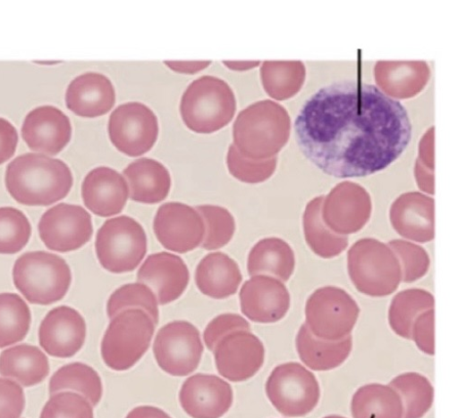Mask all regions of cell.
Returning <instances> with one entry per match:
<instances>
[{"mask_svg": "<svg viewBox=\"0 0 458 418\" xmlns=\"http://www.w3.org/2000/svg\"><path fill=\"white\" fill-rule=\"evenodd\" d=\"M302 154L325 174L364 178L385 171L405 151L412 128L403 104L353 79L330 83L302 105L294 122Z\"/></svg>", "mask_w": 458, "mask_h": 418, "instance_id": "1", "label": "cell"}, {"mask_svg": "<svg viewBox=\"0 0 458 418\" xmlns=\"http://www.w3.org/2000/svg\"><path fill=\"white\" fill-rule=\"evenodd\" d=\"M5 183L7 190L18 203L46 206L67 196L73 178L69 166L62 160L25 154L8 165Z\"/></svg>", "mask_w": 458, "mask_h": 418, "instance_id": "2", "label": "cell"}, {"mask_svg": "<svg viewBox=\"0 0 458 418\" xmlns=\"http://www.w3.org/2000/svg\"><path fill=\"white\" fill-rule=\"evenodd\" d=\"M186 127L197 134H213L229 124L236 100L228 83L217 77L202 76L191 83L181 101Z\"/></svg>", "mask_w": 458, "mask_h": 418, "instance_id": "3", "label": "cell"}, {"mask_svg": "<svg viewBox=\"0 0 458 418\" xmlns=\"http://www.w3.org/2000/svg\"><path fill=\"white\" fill-rule=\"evenodd\" d=\"M348 272L362 295L389 297L402 282V268L393 249L376 238H361L348 253Z\"/></svg>", "mask_w": 458, "mask_h": 418, "instance_id": "4", "label": "cell"}, {"mask_svg": "<svg viewBox=\"0 0 458 418\" xmlns=\"http://www.w3.org/2000/svg\"><path fill=\"white\" fill-rule=\"evenodd\" d=\"M15 287L32 305H50L67 295L72 272L67 263L46 252L28 253L21 256L13 268Z\"/></svg>", "mask_w": 458, "mask_h": 418, "instance_id": "5", "label": "cell"}, {"mask_svg": "<svg viewBox=\"0 0 458 418\" xmlns=\"http://www.w3.org/2000/svg\"><path fill=\"white\" fill-rule=\"evenodd\" d=\"M111 320L101 344L102 357L109 368L126 371L147 353L157 325L138 308L123 310Z\"/></svg>", "mask_w": 458, "mask_h": 418, "instance_id": "6", "label": "cell"}, {"mask_svg": "<svg viewBox=\"0 0 458 418\" xmlns=\"http://www.w3.org/2000/svg\"><path fill=\"white\" fill-rule=\"evenodd\" d=\"M98 261L112 273L136 270L148 252L143 227L134 219L121 216L108 220L98 230L96 241Z\"/></svg>", "mask_w": 458, "mask_h": 418, "instance_id": "7", "label": "cell"}, {"mask_svg": "<svg viewBox=\"0 0 458 418\" xmlns=\"http://www.w3.org/2000/svg\"><path fill=\"white\" fill-rule=\"evenodd\" d=\"M306 324L318 339L341 341L351 336L360 307L346 290L327 286L313 292L306 305Z\"/></svg>", "mask_w": 458, "mask_h": 418, "instance_id": "8", "label": "cell"}, {"mask_svg": "<svg viewBox=\"0 0 458 418\" xmlns=\"http://www.w3.org/2000/svg\"><path fill=\"white\" fill-rule=\"evenodd\" d=\"M266 392L276 409L288 417L309 414L320 399L316 376L299 363L276 366L267 380Z\"/></svg>", "mask_w": 458, "mask_h": 418, "instance_id": "9", "label": "cell"}, {"mask_svg": "<svg viewBox=\"0 0 458 418\" xmlns=\"http://www.w3.org/2000/svg\"><path fill=\"white\" fill-rule=\"evenodd\" d=\"M203 350L199 330L185 321L163 326L153 346L159 367L174 376H186L193 372L199 367Z\"/></svg>", "mask_w": 458, "mask_h": 418, "instance_id": "10", "label": "cell"}, {"mask_svg": "<svg viewBox=\"0 0 458 418\" xmlns=\"http://www.w3.org/2000/svg\"><path fill=\"white\" fill-rule=\"evenodd\" d=\"M108 134L118 151L131 157L140 156L149 152L157 142V118L143 104H123L110 115Z\"/></svg>", "mask_w": 458, "mask_h": 418, "instance_id": "11", "label": "cell"}, {"mask_svg": "<svg viewBox=\"0 0 458 418\" xmlns=\"http://www.w3.org/2000/svg\"><path fill=\"white\" fill-rule=\"evenodd\" d=\"M93 232L91 215L77 205L59 204L50 208L38 223L41 240L49 249L62 254L85 246Z\"/></svg>", "mask_w": 458, "mask_h": 418, "instance_id": "12", "label": "cell"}, {"mask_svg": "<svg viewBox=\"0 0 458 418\" xmlns=\"http://www.w3.org/2000/svg\"><path fill=\"white\" fill-rule=\"evenodd\" d=\"M214 353L219 373L234 383L252 379L262 368L266 357L261 340L251 330H245L228 333Z\"/></svg>", "mask_w": 458, "mask_h": 418, "instance_id": "13", "label": "cell"}, {"mask_svg": "<svg viewBox=\"0 0 458 418\" xmlns=\"http://www.w3.org/2000/svg\"><path fill=\"white\" fill-rule=\"evenodd\" d=\"M154 230L164 247L182 255L198 247L205 234L204 222L196 209L177 202L159 206Z\"/></svg>", "mask_w": 458, "mask_h": 418, "instance_id": "14", "label": "cell"}, {"mask_svg": "<svg viewBox=\"0 0 458 418\" xmlns=\"http://www.w3.org/2000/svg\"><path fill=\"white\" fill-rule=\"evenodd\" d=\"M242 313L252 322L274 323L289 311L291 298L284 284L271 276L256 275L240 291Z\"/></svg>", "mask_w": 458, "mask_h": 418, "instance_id": "15", "label": "cell"}, {"mask_svg": "<svg viewBox=\"0 0 458 418\" xmlns=\"http://www.w3.org/2000/svg\"><path fill=\"white\" fill-rule=\"evenodd\" d=\"M86 339L85 319L68 306L56 307L49 312L38 330L41 348L58 358L75 355L85 345Z\"/></svg>", "mask_w": 458, "mask_h": 418, "instance_id": "16", "label": "cell"}, {"mask_svg": "<svg viewBox=\"0 0 458 418\" xmlns=\"http://www.w3.org/2000/svg\"><path fill=\"white\" fill-rule=\"evenodd\" d=\"M180 402L192 418H221L233 405V392L219 376L198 373L182 385Z\"/></svg>", "mask_w": 458, "mask_h": 418, "instance_id": "17", "label": "cell"}, {"mask_svg": "<svg viewBox=\"0 0 458 418\" xmlns=\"http://www.w3.org/2000/svg\"><path fill=\"white\" fill-rule=\"evenodd\" d=\"M72 124L67 115L54 106L32 110L22 125V138L35 152L55 155L72 138Z\"/></svg>", "mask_w": 458, "mask_h": 418, "instance_id": "18", "label": "cell"}, {"mask_svg": "<svg viewBox=\"0 0 458 418\" xmlns=\"http://www.w3.org/2000/svg\"><path fill=\"white\" fill-rule=\"evenodd\" d=\"M137 278L155 292L160 305H165L183 295L189 285L190 272L181 257L159 253L148 257Z\"/></svg>", "mask_w": 458, "mask_h": 418, "instance_id": "19", "label": "cell"}, {"mask_svg": "<svg viewBox=\"0 0 458 418\" xmlns=\"http://www.w3.org/2000/svg\"><path fill=\"white\" fill-rule=\"evenodd\" d=\"M83 203L97 216L108 218L123 212L130 196L126 180L106 166L93 170L81 186Z\"/></svg>", "mask_w": 458, "mask_h": 418, "instance_id": "20", "label": "cell"}, {"mask_svg": "<svg viewBox=\"0 0 458 418\" xmlns=\"http://www.w3.org/2000/svg\"><path fill=\"white\" fill-rule=\"evenodd\" d=\"M67 108L78 116L96 118L106 114L115 104V91L104 74L87 72L75 78L67 88Z\"/></svg>", "mask_w": 458, "mask_h": 418, "instance_id": "21", "label": "cell"}, {"mask_svg": "<svg viewBox=\"0 0 458 418\" xmlns=\"http://www.w3.org/2000/svg\"><path fill=\"white\" fill-rule=\"evenodd\" d=\"M391 224L403 238L428 243L435 238V213L432 201L419 197L402 198L391 211Z\"/></svg>", "mask_w": 458, "mask_h": 418, "instance_id": "22", "label": "cell"}, {"mask_svg": "<svg viewBox=\"0 0 458 418\" xmlns=\"http://www.w3.org/2000/svg\"><path fill=\"white\" fill-rule=\"evenodd\" d=\"M242 280L238 264L222 253L208 255L195 272V281L201 294L214 299L234 296Z\"/></svg>", "mask_w": 458, "mask_h": 418, "instance_id": "23", "label": "cell"}, {"mask_svg": "<svg viewBox=\"0 0 458 418\" xmlns=\"http://www.w3.org/2000/svg\"><path fill=\"white\" fill-rule=\"evenodd\" d=\"M123 174L130 185V196L136 202L157 204L170 194L171 174L161 163L154 159H138Z\"/></svg>", "mask_w": 458, "mask_h": 418, "instance_id": "24", "label": "cell"}, {"mask_svg": "<svg viewBox=\"0 0 458 418\" xmlns=\"http://www.w3.org/2000/svg\"><path fill=\"white\" fill-rule=\"evenodd\" d=\"M300 358L310 369L329 371L341 366L352 350V336L341 341H327L318 339L304 323L296 339Z\"/></svg>", "mask_w": 458, "mask_h": 418, "instance_id": "25", "label": "cell"}, {"mask_svg": "<svg viewBox=\"0 0 458 418\" xmlns=\"http://www.w3.org/2000/svg\"><path fill=\"white\" fill-rule=\"evenodd\" d=\"M296 259L293 247L278 238H267L254 246L248 256L250 275H267L286 282L295 271Z\"/></svg>", "mask_w": 458, "mask_h": 418, "instance_id": "26", "label": "cell"}, {"mask_svg": "<svg viewBox=\"0 0 458 418\" xmlns=\"http://www.w3.org/2000/svg\"><path fill=\"white\" fill-rule=\"evenodd\" d=\"M49 372L48 357L36 347L17 346L0 355V374L15 380L25 388L43 382Z\"/></svg>", "mask_w": 458, "mask_h": 418, "instance_id": "27", "label": "cell"}, {"mask_svg": "<svg viewBox=\"0 0 458 418\" xmlns=\"http://www.w3.org/2000/svg\"><path fill=\"white\" fill-rule=\"evenodd\" d=\"M353 418H403V406L390 386L369 384L357 390L352 401Z\"/></svg>", "mask_w": 458, "mask_h": 418, "instance_id": "28", "label": "cell"}, {"mask_svg": "<svg viewBox=\"0 0 458 418\" xmlns=\"http://www.w3.org/2000/svg\"><path fill=\"white\" fill-rule=\"evenodd\" d=\"M435 307V298L429 291L409 288L399 292L389 309V323L398 337L411 340V327L421 314Z\"/></svg>", "mask_w": 458, "mask_h": 418, "instance_id": "29", "label": "cell"}, {"mask_svg": "<svg viewBox=\"0 0 458 418\" xmlns=\"http://www.w3.org/2000/svg\"><path fill=\"white\" fill-rule=\"evenodd\" d=\"M318 201L307 208L303 218L305 239L312 252L326 260L340 256L349 247V237L330 230L323 222Z\"/></svg>", "mask_w": 458, "mask_h": 418, "instance_id": "30", "label": "cell"}, {"mask_svg": "<svg viewBox=\"0 0 458 418\" xmlns=\"http://www.w3.org/2000/svg\"><path fill=\"white\" fill-rule=\"evenodd\" d=\"M50 394L72 390L79 392L97 406L103 396L99 374L91 366L72 363L60 368L50 380Z\"/></svg>", "mask_w": 458, "mask_h": 418, "instance_id": "31", "label": "cell"}, {"mask_svg": "<svg viewBox=\"0 0 458 418\" xmlns=\"http://www.w3.org/2000/svg\"><path fill=\"white\" fill-rule=\"evenodd\" d=\"M390 387L398 393L402 399L403 418H422L433 405V386L420 373L400 374L392 380Z\"/></svg>", "mask_w": 458, "mask_h": 418, "instance_id": "32", "label": "cell"}, {"mask_svg": "<svg viewBox=\"0 0 458 418\" xmlns=\"http://www.w3.org/2000/svg\"><path fill=\"white\" fill-rule=\"evenodd\" d=\"M30 323V310L21 297L15 294L0 295V348L23 341Z\"/></svg>", "mask_w": 458, "mask_h": 418, "instance_id": "33", "label": "cell"}, {"mask_svg": "<svg viewBox=\"0 0 458 418\" xmlns=\"http://www.w3.org/2000/svg\"><path fill=\"white\" fill-rule=\"evenodd\" d=\"M106 308L110 319L123 310L138 308L145 311L156 325L158 323L157 297L152 289L142 283H130L116 289L110 297Z\"/></svg>", "mask_w": 458, "mask_h": 418, "instance_id": "34", "label": "cell"}, {"mask_svg": "<svg viewBox=\"0 0 458 418\" xmlns=\"http://www.w3.org/2000/svg\"><path fill=\"white\" fill-rule=\"evenodd\" d=\"M205 227L201 247L206 250H215L227 245L235 232V222L226 208L204 205L195 207Z\"/></svg>", "mask_w": 458, "mask_h": 418, "instance_id": "35", "label": "cell"}, {"mask_svg": "<svg viewBox=\"0 0 458 418\" xmlns=\"http://www.w3.org/2000/svg\"><path fill=\"white\" fill-rule=\"evenodd\" d=\"M31 226L19 209L0 207V255H16L28 244Z\"/></svg>", "mask_w": 458, "mask_h": 418, "instance_id": "36", "label": "cell"}, {"mask_svg": "<svg viewBox=\"0 0 458 418\" xmlns=\"http://www.w3.org/2000/svg\"><path fill=\"white\" fill-rule=\"evenodd\" d=\"M399 260L402 280L411 283L425 277L430 268V258L427 250L404 239H394L388 243Z\"/></svg>", "mask_w": 458, "mask_h": 418, "instance_id": "37", "label": "cell"}, {"mask_svg": "<svg viewBox=\"0 0 458 418\" xmlns=\"http://www.w3.org/2000/svg\"><path fill=\"white\" fill-rule=\"evenodd\" d=\"M39 418H94L89 401L73 392H60L51 397Z\"/></svg>", "mask_w": 458, "mask_h": 418, "instance_id": "38", "label": "cell"}, {"mask_svg": "<svg viewBox=\"0 0 458 418\" xmlns=\"http://www.w3.org/2000/svg\"><path fill=\"white\" fill-rule=\"evenodd\" d=\"M227 165L231 175L244 183H259L270 177L272 163H257L243 156L233 144L227 154Z\"/></svg>", "mask_w": 458, "mask_h": 418, "instance_id": "39", "label": "cell"}, {"mask_svg": "<svg viewBox=\"0 0 458 418\" xmlns=\"http://www.w3.org/2000/svg\"><path fill=\"white\" fill-rule=\"evenodd\" d=\"M238 330H251V327L239 314H225L219 315L208 324L204 330L203 339L207 348L214 352L223 338L227 336L228 333Z\"/></svg>", "mask_w": 458, "mask_h": 418, "instance_id": "40", "label": "cell"}, {"mask_svg": "<svg viewBox=\"0 0 458 418\" xmlns=\"http://www.w3.org/2000/svg\"><path fill=\"white\" fill-rule=\"evenodd\" d=\"M24 407L23 389L15 382L0 378V418H20Z\"/></svg>", "mask_w": 458, "mask_h": 418, "instance_id": "41", "label": "cell"}, {"mask_svg": "<svg viewBox=\"0 0 458 418\" xmlns=\"http://www.w3.org/2000/svg\"><path fill=\"white\" fill-rule=\"evenodd\" d=\"M412 340L423 353L435 355V311L434 309L421 314L414 321L411 327Z\"/></svg>", "mask_w": 458, "mask_h": 418, "instance_id": "42", "label": "cell"}, {"mask_svg": "<svg viewBox=\"0 0 458 418\" xmlns=\"http://www.w3.org/2000/svg\"><path fill=\"white\" fill-rule=\"evenodd\" d=\"M19 137L13 124L0 118V164L11 159L17 149Z\"/></svg>", "mask_w": 458, "mask_h": 418, "instance_id": "43", "label": "cell"}, {"mask_svg": "<svg viewBox=\"0 0 458 418\" xmlns=\"http://www.w3.org/2000/svg\"><path fill=\"white\" fill-rule=\"evenodd\" d=\"M171 70L183 74H195L209 67L211 62H164Z\"/></svg>", "mask_w": 458, "mask_h": 418, "instance_id": "44", "label": "cell"}, {"mask_svg": "<svg viewBox=\"0 0 458 418\" xmlns=\"http://www.w3.org/2000/svg\"><path fill=\"white\" fill-rule=\"evenodd\" d=\"M126 418H172L168 414L162 409L150 406L142 405L134 408L130 412Z\"/></svg>", "mask_w": 458, "mask_h": 418, "instance_id": "45", "label": "cell"}, {"mask_svg": "<svg viewBox=\"0 0 458 418\" xmlns=\"http://www.w3.org/2000/svg\"><path fill=\"white\" fill-rule=\"evenodd\" d=\"M223 63L232 71H245L256 65V63L245 62H224Z\"/></svg>", "mask_w": 458, "mask_h": 418, "instance_id": "46", "label": "cell"}, {"mask_svg": "<svg viewBox=\"0 0 458 418\" xmlns=\"http://www.w3.org/2000/svg\"><path fill=\"white\" fill-rule=\"evenodd\" d=\"M324 418H346V417H344V416H341V415L333 414V415L326 416Z\"/></svg>", "mask_w": 458, "mask_h": 418, "instance_id": "47", "label": "cell"}]
</instances>
